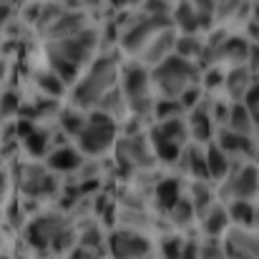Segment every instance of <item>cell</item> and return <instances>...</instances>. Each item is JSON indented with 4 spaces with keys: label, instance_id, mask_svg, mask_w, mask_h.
<instances>
[{
    "label": "cell",
    "instance_id": "3957f363",
    "mask_svg": "<svg viewBox=\"0 0 259 259\" xmlns=\"http://www.w3.org/2000/svg\"><path fill=\"white\" fill-rule=\"evenodd\" d=\"M116 139V123L106 111H93L86 118V126L78 131V146L83 154L98 156L103 154Z\"/></svg>",
    "mask_w": 259,
    "mask_h": 259
},
{
    "label": "cell",
    "instance_id": "ab89813d",
    "mask_svg": "<svg viewBox=\"0 0 259 259\" xmlns=\"http://www.w3.org/2000/svg\"><path fill=\"white\" fill-rule=\"evenodd\" d=\"M242 5H244V0H217L214 13H217V18H229L237 10H242Z\"/></svg>",
    "mask_w": 259,
    "mask_h": 259
},
{
    "label": "cell",
    "instance_id": "e575fe53",
    "mask_svg": "<svg viewBox=\"0 0 259 259\" xmlns=\"http://www.w3.org/2000/svg\"><path fill=\"white\" fill-rule=\"evenodd\" d=\"M194 199H191V206H194V214L196 217H204V211L209 209V201H211V191L196 179V184H194Z\"/></svg>",
    "mask_w": 259,
    "mask_h": 259
},
{
    "label": "cell",
    "instance_id": "db71d44e",
    "mask_svg": "<svg viewBox=\"0 0 259 259\" xmlns=\"http://www.w3.org/2000/svg\"><path fill=\"white\" fill-rule=\"evenodd\" d=\"M249 35H252V38H257V23H254V20L249 23Z\"/></svg>",
    "mask_w": 259,
    "mask_h": 259
},
{
    "label": "cell",
    "instance_id": "484cf974",
    "mask_svg": "<svg viewBox=\"0 0 259 259\" xmlns=\"http://www.w3.org/2000/svg\"><path fill=\"white\" fill-rule=\"evenodd\" d=\"M201 40L196 38V33H184L181 38L174 40V53L181 56V58H194V56H201Z\"/></svg>",
    "mask_w": 259,
    "mask_h": 259
},
{
    "label": "cell",
    "instance_id": "816d5d0a",
    "mask_svg": "<svg viewBox=\"0 0 259 259\" xmlns=\"http://www.w3.org/2000/svg\"><path fill=\"white\" fill-rule=\"evenodd\" d=\"M103 209H106V196H98L96 199V214H103Z\"/></svg>",
    "mask_w": 259,
    "mask_h": 259
},
{
    "label": "cell",
    "instance_id": "60d3db41",
    "mask_svg": "<svg viewBox=\"0 0 259 259\" xmlns=\"http://www.w3.org/2000/svg\"><path fill=\"white\" fill-rule=\"evenodd\" d=\"M176 98H179L181 108H194V106L199 103V98H201V91H199V88H196L194 83H191V86H186V88H184V91H181V93H179Z\"/></svg>",
    "mask_w": 259,
    "mask_h": 259
},
{
    "label": "cell",
    "instance_id": "6da1fadb",
    "mask_svg": "<svg viewBox=\"0 0 259 259\" xmlns=\"http://www.w3.org/2000/svg\"><path fill=\"white\" fill-rule=\"evenodd\" d=\"M116 76H118L116 73V58L113 56L98 58L91 66V71L73 88V103L78 108H93L106 91L116 86Z\"/></svg>",
    "mask_w": 259,
    "mask_h": 259
},
{
    "label": "cell",
    "instance_id": "5bb4252c",
    "mask_svg": "<svg viewBox=\"0 0 259 259\" xmlns=\"http://www.w3.org/2000/svg\"><path fill=\"white\" fill-rule=\"evenodd\" d=\"M83 23H86V18H83L81 10H66L61 18H56V20L46 28V33H48L51 40H56V38H66V35L78 33V30L83 28Z\"/></svg>",
    "mask_w": 259,
    "mask_h": 259
},
{
    "label": "cell",
    "instance_id": "603a6c76",
    "mask_svg": "<svg viewBox=\"0 0 259 259\" xmlns=\"http://www.w3.org/2000/svg\"><path fill=\"white\" fill-rule=\"evenodd\" d=\"M189 134L194 136V141H209L211 139V118L206 113V108L201 106H194V113H191V123L186 126Z\"/></svg>",
    "mask_w": 259,
    "mask_h": 259
},
{
    "label": "cell",
    "instance_id": "f1b7e54d",
    "mask_svg": "<svg viewBox=\"0 0 259 259\" xmlns=\"http://www.w3.org/2000/svg\"><path fill=\"white\" fill-rule=\"evenodd\" d=\"M86 126V116L81 111H73V108H66L61 111V128L63 134H71V136H78V131Z\"/></svg>",
    "mask_w": 259,
    "mask_h": 259
},
{
    "label": "cell",
    "instance_id": "8fae6325",
    "mask_svg": "<svg viewBox=\"0 0 259 259\" xmlns=\"http://www.w3.org/2000/svg\"><path fill=\"white\" fill-rule=\"evenodd\" d=\"M169 15H171V25L181 28V33H199L201 28H209L189 0H179Z\"/></svg>",
    "mask_w": 259,
    "mask_h": 259
},
{
    "label": "cell",
    "instance_id": "681fc988",
    "mask_svg": "<svg viewBox=\"0 0 259 259\" xmlns=\"http://www.w3.org/2000/svg\"><path fill=\"white\" fill-rule=\"evenodd\" d=\"M38 13H40V3H33V5H28L25 8V20H30V23H35V18H38Z\"/></svg>",
    "mask_w": 259,
    "mask_h": 259
},
{
    "label": "cell",
    "instance_id": "f546056e",
    "mask_svg": "<svg viewBox=\"0 0 259 259\" xmlns=\"http://www.w3.org/2000/svg\"><path fill=\"white\" fill-rule=\"evenodd\" d=\"M25 149L30 156H43L48 151V131H40V128H33L25 139Z\"/></svg>",
    "mask_w": 259,
    "mask_h": 259
},
{
    "label": "cell",
    "instance_id": "d6986e66",
    "mask_svg": "<svg viewBox=\"0 0 259 259\" xmlns=\"http://www.w3.org/2000/svg\"><path fill=\"white\" fill-rule=\"evenodd\" d=\"M227 121H229V128L237 131V134H247V136H252L254 128H257V118L244 108L242 101H237V103L227 111Z\"/></svg>",
    "mask_w": 259,
    "mask_h": 259
},
{
    "label": "cell",
    "instance_id": "30bf717a",
    "mask_svg": "<svg viewBox=\"0 0 259 259\" xmlns=\"http://www.w3.org/2000/svg\"><path fill=\"white\" fill-rule=\"evenodd\" d=\"M174 40H176V33H174V28H164V30H159L144 48H141V61L146 63V66H156L161 58H166L169 53H174Z\"/></svg>",
    "mask_w": 259,
    "mask_h": 259
},
{
    "label": "cell",
    "instance_id": "d6a6232c",
    "mask_svg": "<svg viewBox=\"0 0 259 259\" xmlns=\"http://www.w3.org/2000/svg\"><path fill=\"white\" fill-rule=\"evenodd\" d=\"M73 239H76L73 229H71V227H66V224L61 222V224L56 227L53 237H51V249H53V252H66V249L73 244Z\"/></svg>",
    "mask_w": 259,
    "mask_h": 259
},
{
    "label": "cell",
    "instance_id": "d4e9b609",
    "mask_svg": "<svg viewBox=\"0 0 259 259\" xmlns=\"http://www.w3.org/2000/svg\"><path fill=\"white\" fill-rule=\"evenodd\" d=\"M229 224V214L224 206H209L204 211V229L209 237H222V232H227Z\"/></svg>",
    "mask_w": 259,
    "mask_h": 259
},
{
    "label": "cell",
    "instance_id": "83f0119b",
    "mask_svg": "<svg viewBox=\"0 0 259 259\" xmlns=\"http://www.w3.org/2000/svg\"><path fill=\"white\" fill-rule=\"evenodd\" d=\"M48 61H51L53 73H58L63 83H73L76 81V76H78V66L76 63H71V61H66L61 56H53V53H48Z\"/></svg>",
    "mask_w": 259,
    "mask_h": 259
},
{
    "label": "cell",
    "instance_id": "f35d334b",
    "mask_svg": "<svg viewBox=\"0 0 259 259\" xmlns=\"http://www.w3.org/2000/svg\"><path fill=\"white\" fill-rule=\"evenodd\" d=\"M139 5H141L144 13H149V15H169V13H171L169 0H141Z\"/></svg>",
    "mask_w": 259,
    "mask_h": 259
},
{
    "label": "cell",
    "instance_id": "f5cc1de1",
    "mask_svg": "<svg viewBox=\"0 0 259 259\" xmlns=\"http://www.w3.org/2000/svg\"><path fill=\"white\" fill-rule=\"evenodd\" d=\"M103 0H81V5H86V8H98Z\"/></svg>",
    "mask_w": 259,
    "mask_h": 259
},
{
    "label": "cell",
    "instance_id": "52a82bcc",
    "mask_svg": "<svg viewBox=\"0 0 259 259\" xmlns=\"http://www.w3.org/2000/svg\"><path fill=\"white\" fill-rule=\"evenodd\" d=\"M154 151L149 149V144L141 139V136H128L118 144V151H116V161L118 166L123 169V174L134 171V169H149L154 166Z\"/></svg>",
    "mask_w": 259,
    "mask_h": 259
},
{
    "label": "cell",
    "instance_id": "2e32d148",
    "mask_svg": "<svg viewBox=\"0 0 259 259\" xmlns=\"http://www.w3.org/2000/svg\"><path fill=\"white\" fill-rule=\"evenodd\" d=\"M81 164H83V156L73 146H58L53 154H48V169L53 171H76L81 169Z\"/></svg>",
    "mask_w": 259,
    "mask_h": 259
},
{
    "label": "cell",
    "instance_id": "4fadbf2b",
    "mask_svg": "<svg viewBox=\"0 0 259 259\" xmlns=\"http://www.w3.org/2000/svg\"><path fill=\"white\" fill-rule=\"evenodd\" d=\"M58 224H61V219H56V217H40V219H35L28 227V232H25L30 247H35L38 252L48 249L51 247V237H53V232H56Z\"/></svg>",
    "mask_w": 259,
    "mask_h": 259
},
{
    "label": "cell",
    "instance_id": "1f68e13d",
    "mask_svg": "<svg viewBox=\"0 0 259 259\" xmlns=\"http://www.w3.org/2000/svg\"><path fill=\"white\" fill-rule=\"evenodd\" d=\"M151 151L156 159L171 164L181 156V144H174V141H151Z\"/></svg>",
    "mask_w": 259,
    "mask_h": 259
},
{
    "label": "cell",
    "instance_id": "ba28073f",
    "mask_svg": "<svg viewBox=\"0 0 259 259\" xmlns=\"http://www.w3.org/2000/svg\"><path fill=\"white\" fill-rule=\"evenodd\" d=\"M108 247L113 259H144L151 254V242L144 234L128 232V229L113 232L108 239Z\"/></svg>",
    "mask_w": 259,
    "mask_h": 259
},
{
    "label": "cell",
    "instance_id": "ffe728a7",
    "mask_svg": "<svg viewBox=\"0 0 259 259\" xmlns=\"http://www.w3.org/2000/svg\"><path fill=\"white\" fill-rule=\"evenodd\" d=\"M252 76H254V73H249V71L244 68V63H242V66L232 68V71L224 76V81H222V83L227 86V93H229L234 101H242L244 91L254 83V81H252Z\"/></svg>",
    "mask_w": 259,
    "mask_h": 259
},
{
    "label": "cell",
    "instance_id": "836d02e7",
    "mask_svg": "<svg viewBox=\"0 0 259 259\" xmlns=\"http://www.w3.org/2000/svg\"><path fill=\"white\" fill-rule=\"evenodd\" d=\"M66 13V8H63V3H46V5H40V13H38V18H35V25L38 28H48L56 18H61Z\"/></svg>",
    "mask_w": 259,
    "mask_h": 259
},
{
    "label": "cell",
    "instance_id": "ee69618b",
    "mask_svg": "<svg viewBox=\"0 0 259 259\" xmlns=\"http://www.w3.org/2000/svg\"><path fill=\"white\" fill-rule=\"evenodd\" d=\"M81 247H86V249H101V234L96 229H88L86 234L81 237Z\"/></svg>",
    "mask_w": 259,
    "mask_h": 259
},
{
    "label": "cell",
    "instance_id": "d590c367",
    "mask_svg": "<svg viewBox=\"0 0 259 259\" xmlns=\"http://www.w3.org/2000/svg\"><path fill=\"white\" fill-rule=\"evenodd\" d=\"M184 108H181V103H179V98H171V96H164L159 103H154V108H151V113H156V118L161 121V118H171V116H179Z\"/></svg>",
    "mask_w": 259,
    "mask_h": 259
},
{
    "label": "cell",
    "instance_id": "f6af8a7d",
    "mask_svg": "<svg viewBox=\"0 0 259 259\" xmlns=\"http://www.w3.org/2000/svg\"><path fill=\"white\" fill-rule=\"evenodd\" d=\"M222 81H224V76H222V71H219V68H211V71L204 76V83H206V88L222 86Z\"/></svg>",
    "mask_w": 259,
    "mask_h": 259
},
{
    "label": "cell",
    "instance_id": "7dc6e473",
    "mask_svg": "<svg viewBox=\"0 0 259 259\" xmlns=\"http://www.w3.org/2000/svg\"><path fill=\"white\" fill-rule=\"evenodd\" d=\"M33 128H35V126H33V118H20V121H18V126H15V134H18L20 139H25Z\"/></svg>",
    "mask_w": 259,
    "mask_h": 259
},
{
    "label": "cell",
    "instance_id": "5b68a950",
    "mask_svg": "<svg viewBox=\"0 0 259 259\" xmlns=\"http://www.w3.org/2000/svg\"><path fill=\"white\" fill-rule=\"evenodd\" d=\"M164 28H171V15H149V13H141L139 18H134L128 23V28L121 33V46L123 51L139 56L141 48Z\"/></svg>",
    "mask_w": 259,
    "mask_h": 259
},
{
    "label": "cell",
    "instance_id": "f907efd6",
    "mask_svg": "<svg viewBox=\"0 0 259 259\" xmlns=\"http://www.w3.org/2000/svg\"><path fill=\"white\" fill-rule=\"evenodd\" d=\"M141 0H111L113 8H131V5H139Z\"/></svg>",
    "mask_w": 259,
    "mask_h": 259
},
{
    "label": "cell",
    "instance_id": "7c38bea8",
    "mask_svg": "<svg viewBox=\"0 0 259 259\" xmlns=\"http://www.w3.org/2000/svg\"><path fill=\"white\" fill-rule=\"evenodd\" d=\"M217 146L224 151V154H242V156H254V139L252 136H247V134H237V131H232V128H224V131H219V141H217Z\"/></svg>",
    "mask_w": 259,
    "mask_h": 259
},
{
    "label": "cell",
    "instance_id": "4316f807",
    "mask_svg": "<svg viewBox=\"0 0 259 259\" xmlns=\"http://www.w3.org/2000/svg\"><path fill=\"white\" fill-rule=\"evenodd\" d=\"M35 83H38V88H40L46 96H51V98H58V96H63V91H66V83H63L61 76L53 73V71L38 73V76H35Z\"/></svg>",
    "mask_w": 259,
    "mask_h": 259
},
{
    "label": "cell",
    "instance_id": "9c48e42d",
    "mask_svg": "<svg viewBox=\"0 0 259 259\" xmlns=\"http://www.w3.org/2000/svg\"><path fill=\"white\" fill-rule=\"evenodd\" d=\"M227 184H224V196H232V199H254L257 194V169L254 166H244L237 174H227L224 176Z\"/></svg>",
    "mask_w": 259,
    "mask_h": 259
},
{
    "label": "cell",
    "instance_id": "8992f818",
    "mask_svg": "<svg viewBox=\"0 0 259 259\" xmlns=\"http://www.w3.org/2000/svg\"><path fill=\"white\" fill-rule=\"evenodd\" d=\"M98 46V30L93 28H81L78 33L73 35H66V38H56V40H48L46 51L53 53V56H61L76 66L86 63L93 53V48Z\"/></svg>",
    "mask_w": 259,
    "mask_h": 259
},
{
    "label": "cell",
    "instance_id": "e0dca14e",
    "mask_svg": "<svg viewBox=\"0 0 259 259\" xmlns=\"http://www.w3.org/2000/svg\"><path fill=\"white\" fill-rule=\"evenodd\" d=\"M23 191L28 196H48L56 191V181L43 169H28L25 179H23Z\"/></svg>",
    "mask_w": 259,
    "mask_h": 259
},
{
    "label": "cell",
    "instance_id": "11a10c76",
    "mask_svg": "<svg viewBox=\"0 0 259 259\" xmlns=\"http://www.w3.org/2000/svg\"><path fill=\"white\" fill-rule=\"evenodd\" d=\"M3 76H5V61L0 58V78H3Z\"/></svg>",
    "mask_w": 259,
    "mask_h": 259
},
{
    "label": "cell",
    "instance_id": "74e56055",
    "mask_svg": "<svg viewBox=\"0 0 259 259\" xmlns=\"http://www.w3.org/2000/svg\"><path fill=\"white\" fill-rule=\"evenodd\" d=\"M18 108H20V98H18V93H15V91H5V93L0 96V116L8 118V116L18 113Z\"/></svg>",
    "mask_w": 259,
    "mask_h": 259
},
{
    "label": "cell",
    "instance_id": "277c9868",
    "mask_svg": "<svg viewBox=\"0 0 259 259\" xmlns=\"http://www.w3.org/2000/svg\"><path fill=\"white\" fill-rule=\"evenodd\" d=\"M151 88V76L141 63H131L123 68V96H126V106L136 113V116H149L154 108V101L149 96Z\"/></svg>",
    "mask_w": 259,
    "mask_h": 259
},
{
    "label": "cell",
    "instance_id": "8d00e7d4",
    "mask_svg": "<svg viewBox=\"0 0 259 259\" xmlns=\"http://www.w3.org/2000/svg\"><path fill=\"white\" fill-rule=\"evenodd\" d=\"M169 211H171V219L176 222V224H181V227H184V224H189V222L196 217V214H194L191 201H186V199H179Z\"/></svg>",
    "mask_w": 259,
    "mask_h": 259
},
{
    "label": "cell",
    "instance_id": "b9f144b4",
    "mask_svg": "<svg viewBox=\"0 0 259 259\" xmlns=\"http://www.w3.org/2000/svg\"><path fill=\"white\" fill-rule=\"evenodd\" d=\"M194 8H196V13L204 18V23L209 25L211 23V18H214V0H189Z\"/></svg>",
    "mask_w": 259,
    "mask_h": 259
},
{
    "label": "cell",
    "instance_id": "7a4b0ae2",
    "mask_svg": "<svg viewBox=\"0 0 259 259\" xmlns=\"http://www.w3.org/2000/svg\"><path fill=\"white\" fill-rule=\"evenodd\" d=\"M149 76H151V83L159 88L164 96L176 98L184 88L191 86L199 78V68L189 58H181L176 53H169L166 58H161L154 66V71Z\"/></svg>",
    "mask_w": 259,
    "mask_h": 259
},
{
    "label": "cell",
    "instance_id": "9a60e30c",
    "mask_svg": "<svg viewBox=\"0 0 259 259\" xmlns=\"http://www.w3.org/2000/svg\"><path fill=\"white\" fill-rule=\"evenodd\" d=\"M186 123L179 118V116H171V118H161L154 128H151V141H174V144H184L186 141Z\"/></svg>",
    "mask_w": 259,
    "mask_h": 259
},
{
    "label": "cell",
    "instance_id": "7bdbcfd3",
    "mask_svg": "<svg viewBox=\"0 0 259 259\" xmlns=\"http://www.w3.org/2000/svg\"><path fill=\"white\" fill-rule=\"evenodd\" d=\"M181 247H184V242H181L179 237H171V239H166V242L161 244L164 259H179V254H181Z\"/></svg>",
    "mask_w": 259,
    "mask_h": 259
},
{
    "label": "cell",
    "instance_id": "44dd1931",
    "mask_svg": "<svg viewBox=\"0 0 259 259\" xmlns=\"http://www.w3.org/2000/svg\"><path fill=\"white\" fill-rule=\"evenodd\" d=\"M154 199H156V204L161 206V209H171L174 204L181 199V186H179V181L176 179H161L159 184H156V189H154Z\"/></svg>",
    "mask_w": 259,
    "mask_h": 259
},
{
    "label": "cell",
    "instance_id": "7402d4cb",
    "mask_svg": "<svg viewBox=\"0 0 259 259\" xmlns=\"http://www.w3.org/2000/svg\"><path fill=\"white\" fill-rule=\"evenodd\" d=\"M229 154H224L217 144H211L209 149H206V154H204V159H206V169H209V179H224L227 174H229V159H227Z\"/></svg>",
    "mask_w": 259,
    "mask_h": 259
},
{
    "label": "cell",
    "instance_id": "bcb514c9",
    "mask_svg": "<svg viewBox=\"0 0 259 259\" xmlns=\"http://www.w3.org/2000/svg\"><path fill=\"white\" fill-rule=\"evenodd\" d=\"M179 259H199V244H196V242H186V244L181 247Z\"/></svg>",
    "mask_w": 259,
    "mask_h": 259
},
{
    "label": "cell",
    "instance_id": "ac0fdd59",
    "mask_svg": "<svg viewBox=\"0 0 259 259\" xmlns=\"http://www.w3.org/2000/svg\"><path fill=\"white\" fill-rule=\"evenodd\" d=\"M227 249L232 252V259H242V257L254 259V254H257V237L249 234V232H244V227H242V229H237V232L229 234Z\"/></svg>",
    "mask_w": 259,
    "mask_h": 259
},
{
    "label": "cell",
    "instance_id": "4dcf8cb0",
    "mask_svg": "<svg viewBox=\"0 0 259 259\" xmlns=\"http://www.w3.org/2000/svg\"><path fill=\"white\" fill-rule=\"evenodd\" d=\"M186 161H189V171L194 174V179H209V169H206V159H204V154L196 149V146H191V149H186Z\"/></svg>",
    "mask_w": 259,
    "mask_h": 259
},
{
    "label": "cell",
    "instance_id": "c3c4849f",
    "mask_svg": "<svg viewBox=\"0 0 259 259\" xmlns=\"http://www.w3.org/2000/svg\"><path fill=\"white\" fill-rule=\"evenodd\" d=\"M201 259H224V254H222V249L219 247H214V244H209V247H201V254H199Z\"/></svg>",
    "mask_w": 259,
    "mask_h": 259
},
{
    "label": "cell",
    "instance_id": "cb8c5ba5",
    "mask_svg": "<svg viewBox=\"0 0 259 259\" xmlns=\"http://www.w3.org/2000/svg\"><path fill=\"white\" fill-rule=\"evenodd\" d=\"M227 214H229V219L237 222L239 227H254V222H257V211H254V206H252V199H234V201L229 204Z\"/></svg>",
    "mask_w": 259,
    "mask_h": 259
}]
</instances>
